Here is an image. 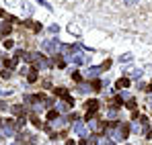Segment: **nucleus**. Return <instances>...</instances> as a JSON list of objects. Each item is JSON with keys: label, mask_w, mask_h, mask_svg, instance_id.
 <instances>
[{"label": "nucleus", "mask_w": 152, "mask_h": 145, "mask_svg": "<svg viewBox=\"0 0 152 145\" xmlns=\"http://www.w3.org/2000/svg\"><path fill=\"white\" fill-rule=\"evenodd\" d=\"M129 74H132V78H138V76H140V70H132Z\"/></svg>", "instance_id": "nucleus-26"}, {"label": "nucleus", "mask_w": 152, "mask_h": 145, "mask_svg": "<svg viewBox=\"0 0 152 145\" xmlns=\"http://www.w3.org/2000/svg\"><path fill=\"white\" fill-rule=\"evenodd\" d=\"M115 86H117V88H127V86H129V78H119V80L115 82Z\"/></svg>", "instance_id": "nucleus-11"}, {"label": "nucleus", "mask_w": 152, "mask_h": 145, "mask_svg": "<svg viewBox=\"0 0 152 145\" xmlns=\"http://www.w3.org/2000/svg\"><path fill=\"white\" fill-rule=\"evenodd\" d=\"M23 25H25V27H29L31 31H35V33H39V31H41V25L35 23V21H25Z\"/></svg>", "instance_id": "nucleus-7"}, {"label": "nucleus", "mask_w": 152, "mask_h": 145, "mask_svg": "<svg viewBox=\"0 0 152 145\" xmlns=\"http://www.w3.org/2000/svg\"><path fill=\"white\" fill-rule=\"evenodd\" d=\"M58 117H60V113H58V110H50V113H48V121H56Z\"/></svg>", "instance_id": "nucleus-16"}, {"label": "nucleus", "mask_w": 152, "mask_h": 145, "mask_svg": "<svg viewBox=\"0 0 152 145\" xmlns=\"http://www.w3.org/2000/svg\"><path fill=\"white\" fill-rule=\"evenodd\" d=\"M70 108V104L64 100V102H58V113H64V110H68Z\"/></svg>", "instance_id": "nucleus-14"}, {"label": "nucleus", "mask_w": 152, "mask_h": 145, "mask_svg": "<svg viewBox=\"0 0 152 145\" xmlns=\"http://www.w3.org/2000/svg\"><path fill=\"white\" fill-rule=\"evenodd\" d=\"M68 121H70V119H66V117H58V119L53 121V127H56V129H64V127L68 125Z\"/></svg>", "instance_id": "nucleus-6"}, {"label": "nucleus", "mask_w": 152, "mask_h": 145, "mask_svg": "<svg viewBox=\"0 0 152 145\" xmlns=\"http://www.w3.org/2000/svg\"><path fill=\"white\" fill-rule=\"evenodd\" d=\"M97 145H115L113 141H109V139H99V143Z\"/></svg>", "instance_id": "nucleus-21"}, {"label": "nucleus", "mask_w": 152, "mask_h": 145, "mask_svg": "<svg viewBox=\"0 0 152 145\" xmlns=\"http://www.w3.org/2000/svg\"><path fill=\"white\" fill-rule=\"evenodd\" d=\"M12 113H15V115H23V108H21V106H15Z\"/></svg>", "instance_id": "nucleus-24"}, {"label": "nucleus", "mask_w": 152, "mask_h": 145, "mask_svg": "<svg viewBox=\"0 0 152 145\" xmlns=\"http://www.w3.org/2000/svg\"><path fill=\"white\" fill-rule=\"evenodd\" d=\"M93 90H95V92H99V90H103V84L99 82V80H95V82H93Z\"/></svg>", "instance_id": "nucleus-17"}, {"label": "nucleus", "mask_w": 152, "mask_h": 145, "mask_svg": "<svg viewBox=\"0 0 152 145\" xmlns=\"http://www.w3.org/2000/svg\"><path fill=\"white\" fill-rule=\"evenodd\" d=\"M2 139H4V133H2V131H0V141H2Z\"/></svg>", "instance_id": "nucleus-29"}, {"label": "nucleus", "mask_w": 152, "mask_h": 145, "mask_svg": "<svg viewBox=\"0 0 152 145\" xmlns=\"http://www.w3.org/2000/svg\"><path fill=\"white\" fill-rule=\"evenodd\" d=\"M109 68H111V59L103 61V66H101V72H103V70H109Z\"/></svg>", "instance_id": "nucleus-20"}, {"label": "nucleus", "mask_w": 152, "mask_h": 145, "mask_svg": "<svg viewBox=\"0 0 152 145\" xmlns=\"http://www.w3.org/2000/svg\"><path fill=\"white\" fill-rule=\"evenodd\" d=\"M97 110H99V100H88L86 102V121H91Z\"/></svg>", "instance_id": "nucleus-4"}, {"label": "nucleus", "mask_w": 152, "mask_h": 145, "mask_svg": "<svg viewBox=\"0 0 152 145\" xmlns=\"http://www.w3.org/2000/svg\"><path fill=\"white\" fill-rule=\"evenodd\" d=\"M126 2H127V4H132V2H136V0H126Z\"/></svg>", "instance_id": "nucleus-30"}, {"label": "nucleus", "mask_w": 152, "mask_h": 145, "mask_svg": "<svg viewBox=\"0 0 152 145\" xmlns=\"http://www.w3.org/2000/svg\"><path fill=\"white\" fill-rule=\"evenodd\" d=\"M12 45H15V43H12V39H6V41H4V47H6V49H10Z\"/></svg>", "instance_id": "nucleus-22"}, {"label": "nucleus", "mask_w": 152, "mask_h": 145, "mask_svg": "<svg viewBox=\"0 0 152 145\" xmlns=\"http://www.w3.org/2000/svg\"><path fill=\"white\" fill-rule=\"evenodd\" d=\"M68 31H70L72 35H80V29H78V27H74V25H70V27H68Z\"/></svg>", "instance_id": "nucleus-18"}, {"label": "nucleus", "mask_w": 152, "mask_h": 145, "mask_svg": "<svg viewBox=\"0 0 152 145\" xmlns=\"http://www.w3.org/2000/svg\"><path fill=\"white\" fill-rule=\"evenodd\" d=\"M6 4H19V0H6Z\"/></svg>", "instance_id": "nucleus-27"}, {"label": "nucleus", "mask_w": 152, "mask_h": 145, "mask_svg": "<svg viewBox=\"0 0 152 145\" xmlns=\"http://www.w3.org/2000/svg\"><path fill=\"white\" fill-rule=\"evenodd\" d=\"M146 90H150V92H152V84H150V86H148V88H146Z\"/></svg>", "instance_id": "nucleus-31"}, {"label": "nucleus", "mask_w": 152, "mask_h": 145, "mask_svg": "<svg viewBox=\"0 0 152 145\" xmlns=\"http://www.w3.org/2000/svg\"><path fill=\"white\" fill-rule=\"evenodd\" d=\"M150 106H152V98H150Z\"/></svg>", "instance_id": "nucleus-32"}, {"label": "nucleus", "mask_w": 152, "mask_h": 145, "mask_svg": "<svg viewBox=\"0 0 152 145\" xmlns=\"http://www.w3.org/2000/svg\"><path fill=\"white\" fill-rule=\"evenodd\" d=\"M72 80H76V82H80V74L76 72V70H74V72H72Z\"/></svg>", "instance_id": "nucleus-25"}, {"label": "nucleus", "mask_w": 152, "mask_h": 145, "mask_svg": "<svg viewBox=\"0 0 152 145\" xmlns=\"http://www.w3.org/2000/svg\"><path fill=\"white\" fill-rule=\"evenodd\" d=\"M126 106L129 108V110H134V108H136V100H134V98H129V96H127V98H126Z\"/></svg>", "instance_id": "nucleus-15"}, {"label": "nucleus", "mask_w": 152, "mask_h": 145, "mask_svg": "<svg viewBox=\"0 0 152 145\" xmlns=\"http://www.w3.org/2000/svg\"><path fill=\"white\" fill-rule=\"evenodd\" d=\"M74 131L78 133V135H82V137L86 135V129H84V125H82L80 121H78V123H74Z\"/></svg>", "instance_id": "nucleus-9"}, {"label": "nucleus", "mask_w": 152, "mask_h": 145, "mask_svg": "<svg viewBox=\"0 0 152 145\" xmlns=\"http://www.w3.org/2000/svg\"><path fill=\"white\" fill-rule=\"evenodd\" d=\"M0 76H2L4 80H8V78H10V72H8V70H2V74H0Z\"/></svg>", "instance_id": "nucleus-23"}, {"label": "nucleus", "mask_w": 152, "mask_h": 145, "mask_svg": "<svg viewBox=\"0 0 152 145\" xmlns=\"http://www.w3.org/2000/svg\"><path fill=\"white\" fill-rule=\"evenodd\" d=\"M27 80H29V82H35V80H37V70H35V68H33V70H29Z\"/></svg>", "instance_id": "nucleus-13"}, {"label": "nucleus", "mask_w": 152, "mask_h": 145, "mask_svg": "<svg viewBox=\"0 0 152 145\" xmlns=\"http://www.w3.org/2000/svg\"><path fill=\"white\" fill-rule=\"evenodd\" d=\"M31 123H33V125H35V127H43V125H41V121H39V119H37V117H35V115H33V117H31Z\"/></svg>", "instance_id": "nucleus-19"}, {"label": "nucleus", "mask_w": 152, "mask_h": 145, "mask_svg": "<svg viewBox=\"0 0 152 145\" xmlns=\"http://www.w3.org/2000/svg\"><path fill=\"white\" fill-rule=\"evenodd\" d=\"M99 74H101V68H91V70H88V78H91V80H97Z\"/></svg>", "instance_id": "nucleus-12"}, {"label": "nucleus", "mask_w": 152, "mask_h": 145, "mask_svg": "<svg viewBox=\"0 0 152 145\" xmlns=\"http://www.w3.org/2000/svg\"><path fill=\"white\" fill-rule=\"evenodd\" d=\"M107 133H109V135H113V139L124 141L127 135H129V125H127V123H117L113 129H107Z\"/></svg>", "instance_id": "nucleus-1"}, {"label": "nucleus", "mask_w": 152, "mask_h": 145, "mask_svg": "<svg viewBox=\"0 0 152 145\" xmlns=\"http://www.w3.org/2000/svg\"><path fill=\"white\" fill-rule=\"evenodd\" d=\"M68 59H70V61H72V63H76V66H80V63H82V61H84V55H82V53H80V51H74V53H72V55H68Z\"/></svg>", "instance_id": "nucleus-5"}, {"label": "nucleus", "mask_w": 152, "mask_h": 145, "mask_svg": "<svg viewBox=\"0 0 152 145\" xmlns=\"http://www.w3.org/2000/svg\"><path fill=\"white\" fill-rule=\"evenodd\" d=\"M12 145H25V143H23V141H15Z\"/></svg>", "instance_id": "nucleus-28"}, {"label": "nucleus", "mask_w": 152, "mask_h": 145, "mask_svg": "<svg viewBox=\"0 0 152 145\" xmlns=\"http://www.w3.org/2000/svg\"><path fill=\"white\" fill-rule=\"evenodd\" d=\"M60 41L58 39H45V41H41V49L45 51V53H50V55H56L58 51H60Z\"/></svg>", "instance_id": "nucleus-2"}, {"label": "nucleus", "mask_w": 152, "mask_h": 145, "mask_svg": "<svg viewBox=\"0 0 152 145\" xmlns=\"http://www.w3.org/2000/svg\"><path fill=\"white\" fill-rule=\"evenodd\" d=\"M8 33H10V23L8 21L0 23V35H8Z\"/></svg>", "instance_id": "nucleus-10"}, {"label": "nucleus", "mask_w": 152, "mask_h": 145, "mask_svg": "<svg viewBox=\"0 0 152 145\" xmlns=\"http://www.w3.org/2000/svg\"><path fill=\"white\" fill-rule=\"evenodd\" d=\"M91 90H93V84H86V82L78 84V92H80V94H86V92H91Z\"/></svg>", "instance_id": "nucleus-8"}, {"label": "nucleus", "mask_w": 152, "mask_h": 145, "mask_svg": "<svg viewBox=\"0 0 152 145\" xmlns=\"http://www.w3.org/2000/svg\"><path fill=\"white\" fill-rule=\"evenodd\" d=\"M0 125H2L4 133H8V135H15V133H17V129L21 127V123L15 121V119H2V121H0Z\"/></svg>", "instance_id": "nucleus-3"}]
</instances>
